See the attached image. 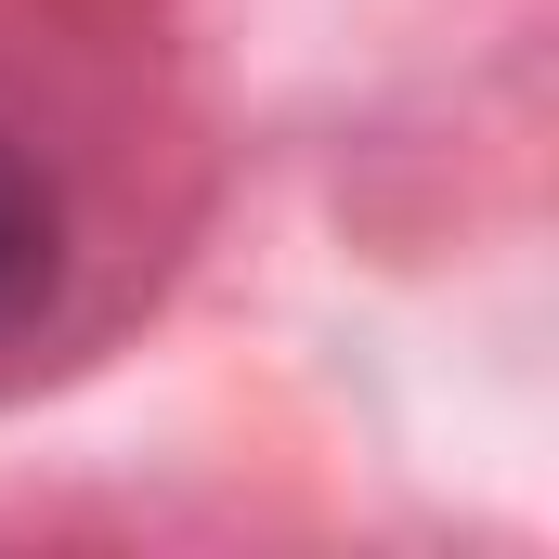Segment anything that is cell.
I'll return each instance as SVG.
<instances>
[{
	"label": "cell",
	"instance_id": "1",
	"mask_svg": "<svg viewBox=\"0 0 559 559\" xmlns=\"http://www.w3.org/2000/svg\"><path fill=\"white\" fill-rule=\"evenodd\" d=\"M52 274H66V222H52V182L0 143V352L52 312Z\"/></svg>",
	"mask_w": 559,
	"mask_h": 559
}]
</instances>
